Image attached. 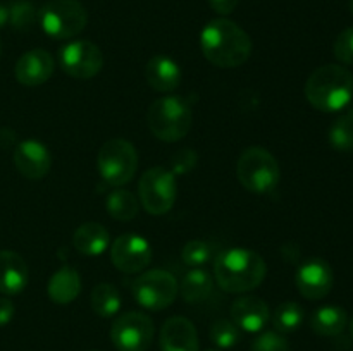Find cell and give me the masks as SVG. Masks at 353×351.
I'll list each match as a JSON object with an SVG mask.
<instances>
[{
    "mask_svg": "<svg viewBox=\"0 0 353 351\" xmlns=\"http://www.w3.org/2000/svg\"><path fill=\"white\" fill-rule=\"evenodd\" d=\"M268 274L264 258L245 248H230L217 253L214 262V279L223 291L240 295L254 291Z\"/></svg>",
    "mask_w": 353,
    "mask_h": 351,
    "instance_id": "obj_2",
    "label": "cell"
},
{
    "mask_svg": "<svg viewBox=\"0 0 353 351\" xmlns=\"http://www.w3.org/2000/svg\"><path fill=\"white\" fill-rule=\"evenodd\" d=\"M28 284V265L19 253L10 250L0 251V292L6 296L17 295Z\"/></svg>",
    "mask_w": 353,
    "mask_h": 351,
    "instance_id": "obj_19",
    "label": "cell"
},
{
    "mask_svg": "<svg viewBox=\"0 0 353 351\" xmlns=\"http://www.w3.org/2000/svg\"><path fill=\"white\" fill-rule=\"evenodd\" d=\"M105 209L110 213V217L121 222H130L138 215V200L128 189H112L107 195Z\"/></svg>",
    "mask_w": 353,
    "mask_h": 351,
    "instance_id": "obj_24",
    "label": "cell"
},
{
    "mask_svg": "<svg viewBox=\"0 0 353 351\" xmlns=\"http://www.w3.org/2000/svg\"><path fill=\"white\" fill-rule=\"evenodd\" d=\"M305 98L321 112H340L353 98V74L341 64L321 65L307 79Z\"/></svg>",
    "mask_w": 353,
    "mask_h": 351,
    "instance_id": "obj_3",
    "label": "cell"
},
{
    "mask_svg": "<svg viewBox=\"0 0 353 351\" xmlns=\"http://www.w3.org/2000/svg\"><path fill=\"white\" fill-rule=\"evenodd\" d=\"M72 244L85 257H99L109 246V233L99 222H85L76 229Z\"/></svg>",
    "mask_w": 353,
    "mask_h": 351,
    "instance_id": "obj_21",
    "label": "cell"
},
{
    "mask_svg": "<svg viewBox=\"0 0 353 351\" xmlns=\"http://www.w3.org/2000/svg\"><path fill=\"white\" fill-rule=\"evenodd\" d=\"M14 165L26 179H43L52 167L48 148L38 140H24L14 148Z\"/></svg>",
    "mask_w": 353,
    "mask_h": 351,
    "instance_id": "obj_14",
    "label": "cell"
},
{
    "mask_svg": "<svg viewBox=\"0 0 353 351\" xmlns=\"http://www.w3.org/2000/svg\"><path fill=\"white\" fill-rule=\"evenodd\" d=\"M0 50H2V47H0Z\"/></svg>",
    "mask_w": 353,
    "mask_h": 351,
    "instance_id": "obj_41",
    "label": "cell"
},
{
    "mask_svg": "<svg viewBox=\"0 0 353 351\" xmlns=\"http://www.w3.org/2000/svg\"><path fill=\"white\" fill-rule=\"evenodd\" d=\"M38 19V10L30 0H14L9 6V24L17 31H28Z\"/></svg>",
    "mask_w": 353,
    "mask_h": 351,
    "instance_id": "obj_28",
    "label": "cell"
},
{
    "mask_svg": "<svg viewBox=\"0 0 353 351\" xmlns=\"http://www.w3.org/2000/svg\"><path fill=\"white\" fill-rule=\"evenodd\" d=\"M333 268L324 258L314 257L303 262L295 274V284L300 295L307 299H323L333 288Z\"/></svg>",
    "mask_w": 353,
    "mask_h": 351,
    "instance_id": "obj_13",
    "label": "cell"
},
{
    "mask_svg": "<svg viewBox=\"0 0 353 351\" xmlns=\"http://www.w3.org/2000/svg\"><path fill=\"white\" fill-rule=\"evenodd\" d=\"M14 303L6 296H0V327L7 326L14 317Z\"/></svg>",
    "mask_w": 353,
    "mask_h": 351,
    "instance_id": "obj_35",
    "label": "cell"
},
{
    "mask_svg": "<svg viewBox=\"0 0 353 351\" xmlns=\"http://www.w3.org/2000/svg\"><path fill=\"white\" fill-rule=\"evenodd\" d=\"M38 21L48 36L69 40L85 30L88 12L79 0H48L38 10Z\"/></svg>",
    "mask_w": 353,
    "mask_h": 351,
    "instance_id": "obj_6",
    "label": "cell"
},
{
    "mask_svg": "<svg viewBox=\"0 0 353 351\" xmlns=\"http://www.w3.org/2000/svg\"><path fill=\"white\" fill-rule=\"evenodd\" d=\"M162 351H199V334L185 317H171L161 330Z\"/></svg>",
    "mask_w": 353,
    "mask_h": 351,
    "instance_id": "obj_17",
    "label": "cell"
},
{
    "mask_svg": "<svg viewBox=\"0 0 353 351\" xmlns=\"http://www.w3.org/2000/svg\"><path fill=\"white\" fill-rule=\"evenodd\" d=\"M179 289L186 303H202L212 295L214 277L203 268H193L186 272Z\"/></svg>",
    "mask_w": 353,
    "mask_h": 351,
    "instance_id": "obj_23",
    "label": "cell"
},
{
    "mask_svg": "<svg viewBox=\"0 0 353 351\" xmlns=\"http://www.w3.org/2000/svg\"><path fill=\"white\" fill-rule=\"evenodd\" d=\"M207 351H217V350H207Z\"/></svg>",
    "mask_w": 353,
    "mask_h": 351,
    "instance_id": "obj_40",
    "label": "cell"
},
{
    "mask_svg": "<svg viewBox=\"0 0 353 351\" xmlns=\"http://www.w3.org/2000/svg\"><path fill=\"white\" fill-rule=\"evenodd\" d=\"M250 351H292V348H290L288 341L283 337V334L276 332V330H268L252 343Z\"/></svg>",
    "mask_w": 353,
    "mask_h": 351,
    "instance_id": "obj_31",
    "label": "cell"
},
{
    "mask_svg": "<svg viewBox=\"0 0 353 351\" xmlns=\"http://www.w3.org/2000/svg\"><path fill=\"white\" fill-rule=\"evenodd\" d=\"M236 176L245 189L255 195H265L278 186L281 171L271 151L262 147H250L238 158Z\"/></svg>",
    "mask_w": 353,
    "mask_h": 351,
    "instance_id": "obj_5",
    "label": "cell"
},
{
    "mask_svg": "<svg viewBox=\"0 0 353 351\" xmlns=\"http://www.w3.org/2000/svg\"><path fill=\"white\" fill-rule=\"evenodd\" d=\"M147 126L157 140L176 143L192 127V109L181 96H161L148 107Z\"/></svg>",
    "mask_w": 353,
    "mask_h": 351,
    "instance_id": "obj_4",
    "label": "cell"
},
{
    "mask_svg": "<svg viewBox=\"0 0 353 351\" xmlns=\"http://www.w3.org/2000/svg\"><path fill=\"white\" fill-rule=\"evenodd\" d=\"M14 141H16V133L12 129H9V127H2L0 129V147L9 148Z\"/></svg>",
    "mask_w": 353,
    "mask_h": 351,
    "instance_id": "obj_36",
    "label": "cell"
},
{
    "mask_svg": "<svg viewBox=\"0 0 353 351\" xmlns=\"http://www.w3.org/2000/svg\"><path fill=\"white\" fill-rule=\"evenodd\" d=\"M348 7H350L352 14H353V0H348Z\"/></svg>",
    "mask_w": 353,
    "mask_h": 351,
    "instance_id": "obj_38",
    "label": "cell"
},
{
    "mask_svg": "<svg viewBox=\"0 0 353 351\" xmlns=\"http://www.w3.org/2000/svg\"><path fill=\"white\" fill-rule=\"evenodd\" d=\"M210 339L216 344L217 348H233L236 346L238 341H240V329L234 326L233 320L221 319L217 322L212 323L210 327Z\"/></svg>",
    "mask_w": 353,
    "mask_h": 351,
    "instance_id": "obj_29",
    "label": "cell"
},
{
    "mask_svg": "<svg viewBox=\"0 0 353 351\" xmlns=\"http://www.w3.org/2000/svg\"><path fill=\"white\" fill-rule=\"evenodd\" d=\"M350 332H352V337H353V319H352V322H350Z\"/></svg>",
    "mask_w": 353,
    "mask_h": 351,
    "instance_id": "obj_39",
    "label": "cell"
},
{
    "mask_svg": "<svg viewBox=\"0 0 353 351\" xmlns=\"http://www.w3.org/2000/svg\"><path fill=\"white\" fill-rule=\"evenodd\" d=\"M62 71L74 79H92L102 71L103 54L90 40H74L65 43L59 52Z\"/></svg>",
    "mask_w": 353,
    "mask_h": 351,
    "instance_id": "obj_11",
    "label": "cell"
},
{
    "mask_svg": "<svg viewBox=\"0 0 353 351\" xmlns=\"http://www.w3.org/2000/svg\"><path fill=\"white\" fill-rule=\"evenodd\" d=\"M303 322V308L296 301H285L272 313V326L279 334L295 332Z\"/></svg>",
    "mask_w": 353,
    "mask_h": 351,
    "instance_id": "obj_27",
    "label": "cell"
},
{
    "mask_svg": "<svg viewBox=\"0 0 353 351\" xmlns=\"http://www.w3.org/2000/svg\"><path fill=\"white\" fill-rule=\"evenodd\" d=\"M110 260L124 274H138L152 262L150 243L140 234H123L110 246Z\"/></svg>",
    "mask_w": 353,
    "mask_h": 351,
    "instance_id": "obj_12",
    "label": "cell"
},
{
    "mask_svg": "<svg viewBox=\"0 0 353 351\" xmlns=\"http://www.w3.org/2000/svg\"><path fill=\"white\" fill-rule=\"evenodd\" d=\"M231 319L245 332H261L271 319L268 303L257 296H241L231 305Z\"/></svg>",
    "mask_w": 353,
    "mask_h": 351,
    "instance_id": "obj_16",
    "label": "cell"
},
{
    "mask_svg": "<svg viewBox=\"0 0 353 351\" xmlns=\"http://www.w3.org/2000/svg\"><path fill=\"white\" fill-rule=\"evenodd\" d=\"M6 24H9V6L0 2V30H2Z\"/></svg>",
    "mask_w": 353,
    "mask_h": 351,
    "instance_id": "obj_37",
    "label": "cell"
},
{
    "mask_svg": "<svg viewBox=\"0 0 353 351\" xmlns=\"http://www.w3.org/2000/svg\"><path fill=\"white\" fill-rule=\"evenodd\" d=\"M240 0H209V6L219 16H228L238 7Z\"/></svg>",
    "mask_w": 353,
    "mask_h": 351,
    "instance_id": "obj_34",
    "label": "cell"
},
{
    "mask_svg": "<svg viewBox=\"0 0 353 351\" xmlns=\"http://www.w3.org/2000/svg\"><path fill=\"white\" fill-rule=\"evenodd\" d=\"M348 315L345 308L336 305H324L312 313L310 327L317 336L336 337L347 329Z\"/></svg>",
    "mask_w": 353,
    "mask_h": 351,
    "instance_id": "obj_22",
    "label": "cell"
},
{
    "mask_svg": "<svg viewBox=\"0 0 353 351\" xmlns=\"http://www.w3.org/2000/svg\"><path fill=\"white\" fill-rule=\"evenodd\" d=\"M154 322L141 312L123 313L110 327V339L117 351H147L154 339Z\"/></svg>",
    "mask_w": 353,
    "mask_h": 351,
    "instance_id": "obj_10",
    "label": "cell"
},
{
    "mask_svg": "<svg viewBox=\"0 0 353 351\" xmlns=\"http://www.w3.org/2000/svg\"><path fill=\"white\" fill-rule=\"evenodd\" d=\"M92 308L102 319L114 317L121 308V295L110 282H100L92 291Z\"/></svg>",
    "mask_w": 353,
    "mask_h": 351,
    "instance_id": "obj_25",
    "label": "cell"
},
{
    "mask_svg": "<svg viewBox=\"0 0 353 351\" xmlns=\"http://www.w3.org/2000/svg\"><path fill=\"white\" fill-rule=\"evenodd\" d=\"M181 258L186 265L200 267V265H205L207 262H210V258H214V246L202 240L188 241L183 248Z\"/></svg>",
    "mask_w": 353,
    "mask_h": 351,
    "instance_id": "obj_30",
    "label": "cell"
},
{
    "mask_svg": "<svg viewBox=\"0 0 353 351\" xmlns=\"http://www.w3.org/2000/svg\"><path fill=\"white\" fill-rule=\"evenodd\" d=\"M333 54L343 65H353V26L341 31L333 43Z\"/></svg>",
    "mask_w": 353,
    "mask_h": 351,
    "instance_id": "obj_32",
    "label": "cell"
},
{
    "mask_svg": "<svg viewBox=\"0 0 353 351\" xmlns=\"http://www.w3.org/2000/svg\"><path fill=\"white\" fill-rule=\"evenodd\" d=\"M179 286L174 275L168 270L154 268L141 272L133 282V296L143 308L164 310L174 303Z\"/></svg>",
    "mask_w": 353,
    "mask_h": 351,
    "instance_id": "obj_9",
    "label": "cell"
},
{
    "mask_svg": "<svg viewBox=\"0 0 353 351\" xmlns=\"http://www.w3.org/2000/svg\"><path fill=\"white\" fill-rule=\"evenodd\" d=\"M97 165L102 179L110 186L128 184L138 167L137 148L128 140L112 138L99 150Z\"/></svg>",
    "mask_w": 353,
    "mask_h": 351,
    "instance_id": "obj_7",
    "label": "cell"
},
{
    "mask_svg": "<svg viewBox=\"0 0 353 351\" xmlns=\"http://www.w3.org/2000/svg\"><path fill=\"white\" fill-rule=\"evenodd\" d=\"M147 83L159 93H171L181 83V69L169 55H154L145 67Z\"/></svg>",
    "mask_w": 353,
    "mask_h": 351,
    "instance_id": "obj_18",
    "label": "cell"
},
{
    "mask_svg": "<svg viewBox=\"0 0 353 351\" xmlns=\"http://www.w3.org/2000/svg\"><path fill=\"white\" fill-rule=\"evenodd\" d=\"M200 48L210 64L223 69L240 67L250 58L252 40L236 23L217 17L209 21L200 33Z\"/></svg>",
    "mask_w": 353,
    "mask_h": 351,
    "instance_id": "obj_1",
    "label": "cell"
},
{
    "mask_svg": "<svg viewBox=\"0 0 353 351\" xmlns=\"http://www.w3.org/2000/svg\"><path fill=\"white\" fill-rule=\"evenodd\" d=\"M81 292V277L76 268L64 265L48 279L47 295L57 305H69Z\"/></svg>",
    "mask_w": 353,
    "mask_h": 351,
    "instance_id": "obj_20",
    "label": "cell"
},
{
    "mask_svg": "<svg viewBox=\"0 0 353 351\" xmlns=\"http://www.w3.org/2000/svg\"><path fill=\"white\" fill-rule=\"evenodd\" d=\"M17 83L24 86H40L54 74V58L43 48H33L19 57L14 67Z\"/></svg>",
    "mask_w": 353,
    "mask_h": 351,
    "instance_id": "obj_15",
    "label": "cell"
},
{
    "mask_svg": "<svg viewBox=\"0 0 353 351\" xmlns=\"http://www.w3.org/2000/svg\"><path fill=\"white\" fill-rule=\"evenodd\" d=\"M327 140L334 150L353 151V105L331 124Z\"/></svg>",
    "mask_w": 353,
    "mask_h": 351,
    "instance_id": "obj_26",
    "label": "cell"
},
{
    "mask_svg": "<svg viewBox=\"0 0 353 351\" xmlns=\"http://www.w3.org/2000/svg\"><path fill=\"white\" fill-rule=\"evenodd\" d=\"M196 160H199V157H196V153L192 148H183V150L176 151V153L172 155L171 169H169V171L174 176H183L195 167Z\"/></svg>",
    "mask_w": 353,
    "mask_h": 351,
    "instance_id": "obj_33",
    "label": "cell"
},
{
    "mask_svg": "<svg viewBox=\"0 0 353 351\" xmlns=\"http://www.w3.org/2000/svg\"><path fill=\"white\" fill-rule=\"evenodd\" d=\"M138 195L143 209L152 215H164L176 200V176L165 167H152L138 182Z\"/></svg>",
    "mask_w": 353,
    "mask_h": 351,
    "instance_id": "obj_8",
    "label": "cell"
}]
</instances>
